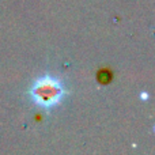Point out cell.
<instances>
[{"instance_id":"6da1fadb","label":"cell","mask_w":155,"mask_h":155,"mask_svg":"<svg viewBox=\"0 0 155 155\" xmlns=\"http://www.w3.org/2000/svg\"><path fill=\"white\" fill-rule=\"evenodd\" d=\"M33 101L42 107H52L61 101L64 95L61 84L52 76H42L30 90Z\"/></svg>"}]
</instances>
